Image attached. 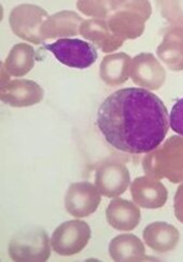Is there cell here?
<instances>
[{
  "mask_svg": "<svg viewBox=\"0 0 183 262\" xmlns=\"http://www.w3.org/2000/svg\"><path fill=\"white\" fill-rule=\"evenodd\" d=\"M96 124L116 150L133 155L151 152L169 131V114L161 99L143 88L112 93L99 107Z\"/></svg>",
  "mask_w": 183,
  "mask_h": 262,
  "instance_id": "6da1fadb",
  "label": "cell"
},
{
  "mask_svg": "<svg viewBox=\"0 0 183 262\" xmlns=\"http://www.w3.org/2000/svg\"><path fill=\"white\" fill-rule=\"evenodd\" d=\"M44 48L51 51L60 63L70 68H89L98 57L97 51L92 44L79 38H60Z\"/></svg>",
  "mask_w": 183,
  "mask_h": 262,
  "instance_id": "7a4b0ae2",
  "label": "cell"
},
{
  "mask_svg": "<svg viewBox=\"0 0 183 262\" xmlns=\"http://www.w3.org/2000/svg\"><path fill=\"white\" fill-rule=\"evenodd\" d=\"M91 237L89 226L83 221H69L56 228L51 247L56 253L70 256L80 252Z\"/></svg>",
  "mask_w": 183,
  "mask_h": 262,
  "instance_id": "3957f363",
  "label": "cell"
},
{
  "mask_svg": "<svg viewBox=\"0 0 183 262\" xmlns=\"http://www.w3.org/2000/svg\"><path fill=\"white\" fill-rule=\"evenodd\" d=\"M9 254L13 259H17L18 257H34L36 255L49 257L47 234L42 230L40 233L34 231L32 234L18 235L9 245Z\"/></svg>",
  "mask_w": 183,
  "mask_h": 262,
  "instance_id": "277c9868",
  "label": "cell"
},
{
  "mask_svg": "<svg viewBox=\"0 0 183 262\" xmlns=\"http://www.w3.org/2000/svg\"><path fill=\"white\" fill-rule=\"evenodd\" d=\"M171 129L183 136V97L175 103L170 115Z\"/></svg>",
  "mask_w": 183,
  "mask_h": 262,
  "instance_id": "5b68a950",
  "label": "cell"
}]
</instances>
